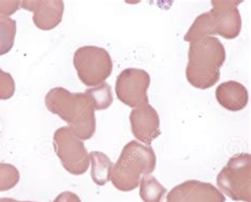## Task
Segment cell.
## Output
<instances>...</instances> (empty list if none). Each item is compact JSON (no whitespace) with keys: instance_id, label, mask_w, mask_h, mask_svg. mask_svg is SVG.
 I'll use <instances>...</instances> for the list:
<instances>
[{"instance_id":"8fae6325","label":"cell","mask_w":251,"mask_h":202,"mask_svg":"<svg viewBox=\"0 0 251 202\" xmlns=\"http://www.w3.org/2000/svg\"><path fill=\"white\" fill-rule=\"evenodd\" d=\"M220 105L229 112H240L248 104V91L241 83L229 81L221 84L215 91Z\"/></svg>"},{"instance_id":"4fadbf2b","label":"cell","mask_w":251,"mask_h":202,"mask_svg":"<svg viewBox=\"0 0 251 202\" xmlns=\"http://www.w3.org/2000/svg\"><path fill=\"white\" fill-rule=\"evenodd\" d=\"M85 94L89 97L95 110L107 109L112 104V101H114L111 88L107 83H102L96 87L88 89Z\"/></svg>"},{"instance_id":"277c9868","label":"cell","mask_w":251,"mask_h":202,"mask_svg":"<svg viewBox=\"0 0 251 202\" xmlns=\"http://www.w3.org/2000/svg\"><path fill=\"white\" fill-rule=\"evenodd\" d=\"M74 63L78 79L86 86H98L107 80L112 72V61L108 52L94 45L77 49Z\"/></svg>"},{"instance_id":"ba28073f","label":"cell","mask_w":251,"mask_h":202,"mask_svg":"<svg viewBox=\"0 0 251 202\" xmlns=\"http://www.w3.org/2000/svg\"><path fill=\"white\" fill-rule=\"evenodd\" d=\"M129 121L134 136L145 144L150 145L161 135L159 114L149 103L131 110Z\"/></svg>"},{"instance_id":"5bb4252c","label":"cell","mask_w":251,"mask_h":202,"mask_svg":"<svg viewBox=\"0 0 251 202\" xmlns=\"http://www.w3.org/2000/svg\"><path fill=\"white\" fill-rule=\"evenodd\" d=\"M16 34V22L8 16L0 15V55L12 49Z\"/></svg>"},{"instance_id":"8992f818","label":"cell","mask_w":251,"mask_h":202,"mask_svg":"<svg viewBox=\"0 0 251 202\" xmlns=\"http://www.w3.org/2000/svg\"><path fill=\"white\" fill-rule=\"evenodd\" d=\"M151 84L150 74L142 69L123 70L116 82L118 99L128 107L136 108L149 103L148 89Z\"/></svg>"},{"instance_id":"7a4b0ae2","label":"cell","mask_w":251,"mask_h":202,"mask_svg":"<svg viewBox=\"0 0 251 202\" xmlns=\"http://www.w3.org/2000/svg\"><path fill=\"white\" fill-rule=\"evenodd\" d=\"M225 61L226 50L219 38L209 36L190 43L186 69L188 82L198 89L213 87L220 80Z\"/></svg>"},{"instance_id":"6da1fadb","label":"cell","mask_w":251,"mask_h":202,"mask_svg":"<svg viewBox=\"0 0 251 202\" xmlns=\"http://www.w3.org/2000/svg\"><path fill=\"white\" fill-rule=\"evenodd\" d=\"M49 112L67 122L78 139L88 140L96 133L95 107L85 93H71L65 88L51 89L45 99Z\"/></svg>"},{"instance_id":"30bf717a","label":"cell","mask_w":251,"mask_h":202,"mask_svg":"<svg viewBox=\"0 0 251 202\" xmlns=\"http://www.w3.org/2000/svg\"><path fill=\"white\" fill-rule=\"evenodd\" d=\"M24 10L34 13L33 22L38 29L51 30L61 23L64 13L63 1H48V0H35V1H21Z\"/></svg>"},{"instance_id":"2e32d148","label":"cell","mask_w":251,"mask_h":202,"mask_svg":"<svg viewBox=\"0 0 251 202\" xmlns=\"http://www.w3.org/2000/svg\"><path fill=\"white\" fill-rule=\"evenodd\" d=\"M15 83L10 73H5L0 69V99L8 100L14 95Z\"/></svg>"},{"instance_id":"9a60e30c","label":"cell","mask_w":251,"mask_h":202,"mask_svg":"<svg viewBox=\"0 0 251 202\" xmlns=\"http://www.w3.org/2000/svg\"><path fill=\"white\" fill-rule=\"evenodd\" d=\"M167 190L154 177L142 179L140 196L144 202H161Z\"/></svg>"},{"instance_id":"7c38bea8","label":"cell","mask_w":251,"mask_h":202,"mask_svg":"<svg viewBox=\"0 0 251 202\" xmlns=\"http://www.w3.org/2000/svg\"><path fill=\"white\" fill-rule=\"evenodd\" d=\"M216 35V21L213 13L209 11L198 16L184 35V41L192 43L201 38Z\"/></svg>"},{"instance_id":"5b68a950","label":"cell","mask_w":251,"mask_h":202,"mask_svg":"<svg viewBox=\"0 0 251 202\" xmlns=\"http://www.w3.org/2000/svg\"><path fill=\"white\" fill-rule=\"evenodd\" d=\"M217 184L234 200L250 201V155L240 154L231 158L220 173Z\"/></svg>"},{"instance_id":"3957f363","label":"cell","mask_w":251,"mask_h":202,"mask_svg":"<svg viewBox=\"0 0 251 202\" xmlns=\"http://www.w3.org/2000/svg\"><path fill=\"white\" fill-rule=\"evenodd\" d=\"M155 165L154 149L135 140L130 141L124 146L115 167L117 186L124 191L133 190L138 185L140 175L153 172Z\"/></svg>"},{"instance_id":"9c48e42d","label":"cell","mask_w":251,"mask_h":202,"mask_svg":"<svg viewBox=\"0 0 251 202\" xmlns=\"http://www.w3.org/2000/svg\"><path fill=\"white\" fill-rule=\"evenodd\" d=\"M242 1L232 0H214L211 1L216 21V35H221L226 40H234L241 33L242 18L237 9Z\"/></svg>"},{"instance_id":"52a82bcc","label":"cell","mask_w":251,"mask_h":202,"mask_svg":"<svg viewBox=\"0 0 251 202\" xmlns=\"http://www.w3.org/2000/svg\"><path fill=\"white\" fill-rule=\"evenodd\" d=\"M53 143L56 154L62 159L67 169L74 172V167H87L88 155L83 142L77 138L70 127L57 129Z\"/></svg>"}]
</instances>
